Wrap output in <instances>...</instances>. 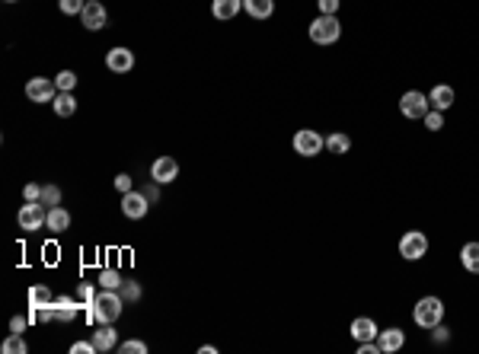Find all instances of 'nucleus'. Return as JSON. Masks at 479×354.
Listing matches in <instances>:
<instances>
[{
  "instance_id": "obj_1",
  "label": "nucleus",
  "mask_w": 479,
  "mask_h": 354,
  "mask_svg": "<svg viewBox=\"0 0 479 354\" xmlns=\"http://www.w3.org/2000/svg\"><path fill=\"white\" fill-rule=\"evenodd\" d=\"M122 306H125V300L118 290L102 288V294H96L93 304L87 306V316H90V322H116L122 316Z\"/></svg>"
},
{
  "instance_id": "obj_2",
  "label": "nucleus",
  "mask_w": 479,
  "mask_h": 354,
  "mask_svg": "<svg viewBox=\"0 0 479 354\" xmlns=\"http://www.w3.org/2000/svg\"><path fill=\"white\" fill-rule=\"evenodd\" d=\"M413 319H415V326H422V329H435V326H441V319H444V304H441L438 297H422L413 310Z\"/></svg>"
},
{
  "instance_id": "obj_3",
  "label": "nucleus",
  "mask_w": 479,
  "mask_h": 354,
  "mask_svg": "<svg viewBox=\"0 0 479 354\" xmlns=\"http://www.w3.org/2000/svg\"><path fill=\"white\" fill-rule=\"evenodd\" d=\"M399 256L406 259V262H419V259L428 256V236L422 230H409L403 233V239H399Z\"/></svg>"
},
{
  "instance_id": "obj_4",
  "label": "nucleus",
  "mask_w": 479,
  "mask_h": 354,
  "mask_svg": "<svg viewBox=\"0 0 479 354\" xmlns=\"http://www.w3.org/2000/svg\"><path fill=\"white\" fill-rule=\"evenodd\" d=\"M342 35V26L336 17H326V13H320V17L310 23V39L316 41V45H332V41Z\"/></svg>"
},
{
  "instance_id": "obj_5",
  "label": "nucleus",
  "mask_w": 479,
  "mask_h": 354,
  "mask_svg": "<svg viewBox=\"0 0 479 354\" xmlns=\"http://www.w3.org/2000/svg\"><path fill=\"white\" fill-rule=\"evenodd\" d=\"M45 217H48V211L42 207V201H26V205L19 207L17 223H19V230L35 233V230H42V227H45Z\"/></svg>"
},
{
  "instance_id": "obj_6",
  "label": "nucleus",
  "mask_w": 479,
  "mask_h": 354,
  "mask_svg": "<svg viewBox=\"0 0 479 354\" xmlns=\"http://www.w3.org/2000/svg\"><path fill=\"white\" fill-rule=\"evenodd\" d=\"M291 144H294V153H300V157H316L326 147V138L320 131H314V128H300Z\"/></svg>"
},
{
  "instance_id": "obj_7",
  "label": "nucleus",
  "mask_w": 479,
  "mask_h": 354,
  "mask_svg": "<svg viewBox=\"0 0 479 354\" xmlns=\"http://www.w3.org/2000/svg\"><path fill=\"white\" fill-rule=\"evenodd\" d=\"M431 109L428 96L419 90H409L403 93V99H399V112H403V118H425V112Z\"/></svg>"
},
{
  "instance_id": "obj_8",
  "label": "nucleus",
  "mask_w": 479,
  "mask_h": 354,
  "mask_svg": "<svg viewBox=\"0 0 479 354\" xmlns=\"http://www.w3.org/2000/svg\"><path fill=\"white\" fill-rule=\"evenodd\" d=\"M106 19H109V13H106V7H102L100 0H87V7H83V13H80L83 29L100 32V29H106Z\"/></svg>"
},
{
  "instance_id": "obj_9",
  "label": "nucleus",
  "mask_w": 479,
  "mask_h": 354,
  "mask_svg": "<svg viewBox=\"0 0 479 354\" xmlns=\"http://www.w3.org/2000/svg\"><path fill=\"white\" fill-rule=\"evenodd\" d=\"M26 96L33 99V102H55V96H58V86H55V80L33 77V80L26 83Z\"/></svg>"
},
{
  "instance_id": "obj_10",
  "label": "nucleus",
  "mask_w": 479,
  "mask_h": 354,
  "mask_svg": "<svg viewBox=\"0 0 479 354\" xmlns=\"http://www.w3.org/2000/svg\"><path fill=\"white\" fill-rule=\"evenodd\" d=\"M147 207H150V201H147V195L144 192H128V195H122V214L125 217H132V221H141V217L147 214Z\"/></svg>"
},
{
  "instance_id": "obj_11",
  "label": "nucleus",
  "mask_w": 479,
  "mask_h": 354,
  "mask_svg": "<svg viewBox=\"0 0 479 354\" xmlns=\"http://www.w3.org/2000/svg\"><path fill=\"white\" fill-rule=\"evenodd\" d=\"M176 176H179V163H176L173 157H157L154 160V166H150V179L160 182V185L173 182Z\"/></svg>"
},
{
  "instance_id": "obj_12",
  "label": "nucleus",
  "mask_w": 479,
  "mask_h": 354,
  "mask_svg": "<svg viewBox=\"0 0 479 354\" xmlns=\"http://www.w3.org/2000/svg\"><path fill=\"white\" fill-rule=\"evenodd\" d=\"M106 67L112 74H128L134 67V51L132 48H112L106 55Z\"/></svg>"
},
{
  "instance_id": "obj_13",
  "label": "nucleus",
  "mask_w": 479,
  "mask_h": 354,
  "mask_svg": "<svg viewBox=\"0 0 479 354\" xmlns=\"http://www.w3.org/2000/svg\"><path fill=\"white\" fill-rule=\"evenodd\" d=\"M428 102H431V109H438V112H447V109H451V106H454V102H457V93H454V86H447V83H438V86L431 90Z\"/></svg>"
},
{
  "instance_id": "obj_14",
  "label": "nucleus",
  "mask_w": 479,
  "mask_h": 354,
  "mask_svg": "<svg viewBox=\"0 0 479 354\" xmlns=\"http://www.w3.org/2000/svg\"><path fill=\"white\" fill-rule=\"evenodd\" d=\"M352 338L355 342H371V338H377L380 332H377V322L371 319V316H358V319H352Z\"/></svg>"
},
{
  "instance_id": "obj_15",
  "label": "nucleus",
  "mask_w": 479,
  "mask_h": 354,
  "mask_svg": "<svg viewBox=\"0 0 479 354\" xmlns=\"http://www.w3.org/2000/svg\"><path fill=\"white\" fill-rule=\"evenodd\" d=\"M377 342H380V351L383 354H397L399 348L406 345V332L403 329H383L377 335Z\"/></svg>"
},
{
  "instance_id": "obj_16",
  "label": "nucleus",
  "mask_w": 479,
  "mask_h": 354,
  "mask_svg": "<svg viewBox=\"0 0 479 354\" xmlns=\"http://www.w3.org/2000/svg\"><path fill=\"white\" fill-rule=\"evenodd\" d=\"M93 345H96V351H112V348H118V332L112 329V322H102V329L93 332Z\"/></svg>"
},
{
  "instance_id": "obj_17",
  "label": "nucleus",
  "mask_w": 479,
  "mask_h": 354,
  "mask_svg": "<svg viewBox=\"0 0 479 354\" xmlns=\"http://www.w3.org/2000/svg\"><path fill=\"white\" fill-rule=\"evenodd\" d=\"M45 227H48L51 233H64L67 227H71V214H67L61 205L48 207V217H45Z\"/></svg>"
},
{
  "instance_id": "obj_18",
  "label": "nucleus",
  "mask_w": 479,
  "mask_h": 354,
  "mask_svg": "<svg viewBox=\"0 0 479 354\" xmlns=\"http://www.w3.org/2000/svg\"><path fill=\"white\" fill-rule=\"evenodd\" d=\"M243 10L253 19H269L275 13V0H243Z\"/></svg>"
},
{
  "instance_id": "obj_19",
  "label": "nucleus",
  "mask_w": 479,
  "mask_h": 354,
  "mask_svg": "<svg viewBox=\"0 0 479 354\" xmlns=\"http://www.w3.org/2000/svg\"><path fill=\"white\" fill-rule=\"evenodd\" d=\"M243 10V0H211V13L217 19H233Z\"/></svg>"
},
{
  "instance_id": "obj_20",
  "label": "nucleus",
  "mask_w": 479,
  "mask_h": 354,
  "mask_svg": "<svg viewBox=\"0 0 479 354\" xmlns=\"http://www.w3.org/2000/svg\"><path fill=\"white\" fill-rule=\"evenodd\" d=\"M51 106H55V112H58L61 118H71L77 112V99H74V93H61L58 90V96H55Z\"/></svg>"
},
{
  "instance_id": "obj_21",
  "label": "nucleus",
  "mask_w": 479,
  "mask_h": 354,
  "mask_svg": "<svg viewBox=\"0 0 479 354\" xmlns=\"http://www.w3.org/2000/svg\"><path fill=\"white\" fill-rule=\"evenodd\" d=\"M460 262L467 272L479 274V243H467V246L460 249Z\"/></svg>"
},
{
  "instance_id": "obj_22",
  "label": "nucleus",
  "mask_w": 479,
  "mask_h": 354,
  "mask_svg": "<svg viewBox=\"0 0 479 354\" xmlns=\"http://www.w3.org/2000/svg\"><path fill=\"white\" fill-rule=\"evenodd\" d=\"M326 150H329V153H336V157H342V153H348V150H352V138H348V134H342V131L329 134V138H326Z\"/></svg>"
},
{
  "instance_id": "obj_23",
  "label": "nucleus",
  "mask_w": 479,
  "mask_h": 354,
  "mask_svg": "<svg viewBox=\"0 0 479 354\" xmlns=\"http://www.w3.org/2000/svg\"><path fill=\"white\" fill-rule=\"evenodd\" d=\"M55 313H58V322H71L77 316V304L71 297H58L55 300Z\"/></svg>"
},
{
  "instance_id": "obj_24",
  "label": "nucleus",
  "mask_w": 479,
  "mask_h": 354,
  "mask_svg": "<svg viewBox=\"0 0 479 354\" xmlns=\"http://www.w3.org/2000/svg\"><path fill=\"white\" fill-rule=\"evenodd\" d=\"M48 304H55L51 290L45 288V284H33V288H29V306H48Z\"/></svg>"
},
{
  "instance_id": "obj_25",
  "label": "nucleus",
  "mask_w": 479,
  "mask_h": 354,
  "mask_svg": "<svg viewBox=\"0 0 479 354\" xmlns=\"http://www.w3.org/2000/svg\"><path fill=\"white\" fill-rule=\"evenodd\" d=\"M100 284L109 290H118L125 284V278H122V272H116V268H106V272L100 274Z\"/></svg>"
},
{
  "instance_id": "obj_26",
  "label": "nucleus",
  "mask_w": 479,
  "mask_h": 354,
  "mask_svg": "<svg viewBox=\"0 0 479 354\" xmlns=\"http://www.w3.org/2000/svg\"><path fill=\"white\" fill-rule=\"evenodd\" d=\"M55 86H58L61 93H74V86H77V74H74V71H61V74L55 77Z\"/></svg>"
},
{
  "instance_id": "obj_27",
  "label": "nucleus",
  "mask_w": 479,
  "mask_h": 354,
  "mask_svg": "<svg viewBox=\"0 0 479 354\" xmlns=\"http://www.w3.org/2000/svg\"><path fill=\"white\" fill-rule=\"evenodd\" d=\"M26 351H29V345H26L23 335H17V332L3 342V354H26Z\"/></svg>"
},
{
  "instance_id": "obj_28",
  "label": "nucleus",
  "mask_w": 479,
  "mask_h": 354,
  "mask_svg": "<svg viewBox=\"0 0 479 354\" xmlns=\"http://www.w3.org/2000/svg\"><path fill=\"white\" fill-rule=\"evenodd\" d=\"M61 13H67V17H80L83 7H87V0H58Z\"/></svg>"
},
{
  "instance_id": "obj_29",
  "label": "nucleus",
  "mask_w": 479,
  "mask_h": 354,
  "mask_svg": "<svg viewBox=\"0 0 479 354\" xmlns=\"http://www.w3.org/2000/svg\"><path fill=\"white\" fill-rule=\"evenodd\" d=\"M425 128H428V131H441V128H444V115H441L438 109H428V112H425Z\"/></svg>"
},
{
  "instance_id": "obj_30",
  "label": "nucleus",
  "mask_w": 479,
  "mask_h": 354,
  "mask_svg": "<svg viewBox=\"0 0 479 354\" xmlns=\"http://www.w3.org/2000/svg\"><path fill=\"white\" fill-rule=\"evenodd\" d=\"M42 205H61V189L58 185H45V189H42Z\"/></svg>"
},
{
  "instance_id": "obj_31",
  "label": "nucleus",
  "mask_w": 479,
  "mask_h": 354,
  "mask_svg": "<svg viewBox=\"0 0 479 354\" xmlns=\"http://www.w3.org/2000/svg\"><path fill=\"white\" fill-rule=\"evenodd\" d=\"M118 294H122V300H138V297H141V288L134 284V281H125L122 288H118Z\"/></svg>"
},
{
  "instance_id": "obj_32",
  "label": "nucleus",
  "mask_w": 479,
  "mask_h": 354,
  "mask_svg": "<svg viewBox=\"0 0 479 354\" xmlns=\"http://www.w3.org/2000/svg\"><path fill=\"white\" fill-rule=\"evenodd\" d=\"M118 351L122 354H147V345H144V342H122Z\"/></svg>"
},
{
  "instance_id": "obj_33",
  "label": "nucleus",
  "mask_w": 479,
  "mask_h": 354,
  "mask_svg": "<svg viewBox=\"0 0 479 354\" xmlns=\"http://www.w3.org/2000/svg\"><path fill=\"white\" fill-rule=\"evenodd\" d=\"M358 354H383V351H380L377 338H371V342H358Z\"/></svg>"
},
{
  "instance_id": "obj_34",
  "label": "nucleus",
  "mask_w": 479,
  "mask_h": 354,
  "mask_svg": "<svg viewBox=\"0 0 479 354\" xmlns=\"http://www.w3.org/2000/svg\"><path fill=\"white\" fill-rule=\"evenodd\" d=\"M116 189L122 192V195H128V192H132V176H128V173H118L116 176Z\"/></svg>"
},
{
  "instance_id": "obj_35",
  "label": "nucleus",
  "mask_w": 479,
  "mask_h": 354,
  "mask_svg": "<svg viewBox=\"0 0 479 354\" xmlns=\"http://www.w3.org/2000/svg\"><path fill=\"white\" fill-rule=\"evenodd\" d=\"M77 297H80V304H83V306H90V304H93V297H96V294H93V288L87 284V281H83L80 290H77Z\"/></svg>"
},
{
  "instance_id": "obj_36",
  "label": "nucleus",
  "mask_w": 479,
  "mask_h": 354,
  "mask_svg": "<svg viewBox=\"0 0 479 354\" xmlns=\"http://www.w3.org/2000/svg\"><path fill=\"white\" fill-rule=\"evenodd\" d=\"M23 195H26V201H42V185H35V182H29L23 189Z\"/></svg>"
},
{
  "instance_id": "obj_37",
  "label": "nucleus",
  "mask_w": 479,
  "mask_h": 354,
  "mask_svg": "<svg viewBox=\"0 0 479 354\" xmlns=\"http://www.w3.org/2000/svg\"><path fill=\"white\" fill-rule=\"evenodd\" d=\"M320 3V13H326V17H336V10H339V0H316Z\"/></svg>"
},
{
  "instance_id": "obj_38",
  "label": "nucleus",
  "mask_w": 479,
  "mask_h": 354,
  "mask_svg": "<svg viewBox=\"0 0 479 354\" xmlns=\"http://www.w3.org/2000/svg\"><path fill=\"white\" fill-rule=\"evenodd\" d=\"M71 354H96V345L93 342H77V345H71Z\"/></svg>"
},
{
  "instance_id": "obj_39",
  "label": "nucleus",
  "mask_w": 479,
  "mask_h": 354,
  "mask_svg": "<svg viewBox=\"0 0 479 354\" xmlns=\"http://www.w3.org/2000/svg\"><path fill=\"white\" fill-rule=\"evenodd\" d=\"M26 326H29V319H26V316H13V319H10V332H17V335H23Z\"/></svg>"
},
{
  "instance_id": "obj_40",
  "label": "nucleus",
  "mask_w": 479,
  "mask_h": 354,
  "mask_svg": "<svg viewBox=\"0 0 479 354\" xmlns=\"http://www.w3.org/2000/svg\"><path fill=\"white\" fill-rule=\"evenodd\" d=\"M157 185H160V182H154V185H144V195H147L150 205H154V201L160 198V189H157Z\"/></svg>"
},
{
  "instance_id": "obj_41",
  "label": "nucleus",
  "mask_w": 479,
  "mask_h": 354,
  "mask_svg": "<svg viewBox=\"0 0 479 354\" xmlns=\"http://www.w3.org/2000/svg\"><path fill=\"white\" fill-rule=\"evenodd\" d=\"M199 351H201V354H217V348H215V345H201Z\"/></svg>"
},
{
  "instance_id": "obj_42",
  "label": "nucleus",
  "mask_w": 479,
  "mask_h": 354,
  "mask_svg": "<svg viewBox=\"0 0 479 354\" xmlns=\"http://www.w3.org/2000/svg\"><path fill=\"white\" fill-rule=\"evenodd\" d=\"M3 3H17V0H3Z\"/></svg>"
}]
</instances>
